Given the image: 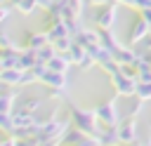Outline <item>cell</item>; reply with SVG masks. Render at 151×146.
I'll return each instance as SVG.
<instances>
[{
    "label": "cell",
    "mask_w": 151,
    "mask_h": 146,
    "mask_svg": "<svg viewBox=\"0 0 151 146\" xmlns=\"http://www.w3.org/2000/svg\"><path fill=\"white\" fill-rule=\"evenodd\" d=\"M7 16H9V7H7V5H2V2H0V24H2V21H5V19H7Z\"/></svg>",
    "instance_id": "cell-14"
},
{
    "label": "cell",
    "mask_w": 151,
    "mask_h": 146,
    "mask_svg": "<svg viewBox=\"0 0 151 146\" xmlns=\"http://www.w3.org/2000/svg\"><path fill=\"white\" fill-rule=\"evenodd\" d=\"M97 118H99V120H104L106 125H113V122H116V111H113V104L99 106V108H97Z\"/></svg>",
    "instance_id": "cell-7"
},
{
    "label": "cell",
    "mask_w": 151,
    "mask_h": 146,
    "mask_svg": "<svg viewBox=\"0 0 151 146\" xmlns=\"http://www.w3.org/2000/svg\"><path fill=\"white\" fill-rule=\"evenodd\" d=\"M40 106H42V101H40V99H26V101L19 106V111H26V113H35Z\"/></svg>",
    "instance_id": "cell-11"
},
{
    "label": "cell",
    "mask_w": 151,
    "mask_h": 146,
    "mask_svg": "<svg viewBox=\"0 0 151 146\" xmlns=\"http://www.w3.org/2000/svg\"><path fill=\"white\" fill-rule=\"evenodd\" d=\"M68 64H71V59H68V54L64 57V54H59V52H57V57L47 61V68H50V71H57V73H66V68H68Z\"/></svg>",
    "instance_id": "cell-5"
},
{
    "label": "cell",
    "mask_w": 151,
    "mask_h": 146,
    "mask_svg": "<svg viewBox=\"0 0 151 146\" xmlns=\"http://www.w3.org/2000/svg\"><path fill=\"white\" fill-rule=\"evenodd\" d=\"M0 130L7 134H14V122H12V113H0Z\"/></svg>",
    "instance_id": "cell-10"
},
{
    "label": "cell",
    "mask_w": 151,
    "mask_h": 146,
    "mask_svg": "<svg viewBox=\"0 0 151 146\" xmlns=\"http://www.w3.org/2000/svg\"><path fill=\"white\" fill-rule=\"evenodd\" d=\"M21 80H24L21 68H2V73H0V85L14 87V85H21Z\"/></svg>",
    "instance_id": "cell-2"
},
{
    "label": "cell",
    "mask_w": 151,
    "mask_h": 146,
    "mask_svg": "<svg viewBox=\"0 0 151 146\" xmlns=\"http://www.w3.org/2000/svg\"><path fill=\"white\" fill-rule=\"evenodd\" d=\"M45 45H50L47 33H28V35H26V49L38 52V49H40V47H45Z\"/></svg>",
    "instance_id": "cell-4"
},
{
    "label": "cell",
    "mask_w": 151,
    "mask_h": 146,
    "mask_svg": "<svg viewBox=\"0 0 151 146\" xmlns=\"http://www.w3.org/2000/svg\"><path fill=\"white\" fill-rule=\"evenodd\" d=\"M38 64V54L33 49H21V57H19V68L21 71H28Z\"/></svg>",
    "instance_id": "cell-6"
},
{
    "label": "cell",
    "mask_w": 151,
    "mask_h": 146,
    "mask_svg": "<svg viewBox=\"0 0 151 146\" xmlns=\"http://www.w3.org/2000/svg\"><path fill=\"white\" fill-rule=\"evenodd\" d=\"M111 19H113V9H109V12H101V14L97 16V24L106 28V26H111Z\"/></svg>",
    "instance_id": "cell-13"
},
{
    "label": "cell",
    "mask_w": 151,
    "mask_h": 146,
    "mask_svg": "<svg viewBox=\"0 0 151 146\" xmlns=\"http://www.w3.org/2000/svg\"><path fill=\"white\" fill-rule=\"evenodd\" d=\"M5 49H17V45L7 33H0V52H5Z\"/></svg>",
    "instance_id": "cell-12"
},
{
    "label": "cell",
    "mask_w": 151,
    "mask_h": 146,
    "mask_svg": "<svg viewBox=\"0 0 151 146\" xmlns=\"http://www.w3.org/2000/svg\"><path fill=\"white\" fill-rule=\"evenodd\" d=\"M73 122H76V130H80V132H85V134H92V132L97 130L94 113H90V111L73 108Z\"/></svg>",
    "instance_id": "cell-1"
},
{
    "label": "cell",
    "mask_w": 151,
    "mask_h": 146,
    "mask_svg": "<svg viewBox=\"0 0 151 146\" xmlns=\"http://www.w3.org/2000/svg\"><path fill=\"white\" fill-rule=\"evenodd\" d=\"M42 82L50 85L52 89H64L66 87V73H57V71H50L47 68V73L42 75Z\"/></svg>",
    "instance_id": "cell-3"
},
{
    "label": "cell",
    "mask_w": 151,
    "mask_h": 146,
    "mask_svg": "<svg viewBox=\"0 0 151 146\" xmlns=\"http://www.w3.org/2000/svg\"><path fill=\"white\" fill-rule=\"evenodd\" d=\"M35 2H38V7H45V9H50V7L54 5L52 0H35Z\"/></svg>",
    "instance_id": "cell-15"
},
{
    "label": "cell",
    "mask_w": 151,
    "mask_h": 146,
    "mask_svg": "<svg viewBox=\"0 0 151 146\" xmlns=\"http://www.w3.org/2000/svg\"><path fill=\"white\" fill-rule=\"evenodd\" d=\"M14 99L17 94L9 89V92H0V113H14L12 106H14Z\"/></svg>",
    "instance_id": "cell-8"
},
{
    "label": "cell",
    "mask_w": 151,
    "mask_h": 146,
    "mask_svg": "<svg viewBox=\"0 0 151 146\" xmlns=\"http://www.w3.org/2000/svg\"><path fill=\"white\" fill-rule=\"evenodd\" d=\"M33 146H35V144H33Z\"/></svg>",
    "instance_id": "cell-17"
},
{
    "label": "cell",
    "mask_w": 151,
    "mask_h": 146,
    "mask_svg": "<svg viewBox=\"0 0 151 146\" xmlns=\"http://www.w3.org/2000/svg\"><path fill=\"white\" fill-rule=\"evenodd\" d=\"M14 7H17L21 14H31V12L38 7V2H35V0H14Z\"/></svg>",
    "instance_id": "cell-9"
},
{
    "label": "cell",
    "mask_w": 151,
    "mask_h": 146,
    "mask_svg": "<svg viewBox=\"0 0 151 146\" xmlns=\"http://www.w3.org/2000/svg\"><path fill=\"white\" fill-rule=\"evenodd\" d=\"M0 73H2V64H0Z\"/></svg>",
    "instance_id": "cell-16"
}]
</instances>
